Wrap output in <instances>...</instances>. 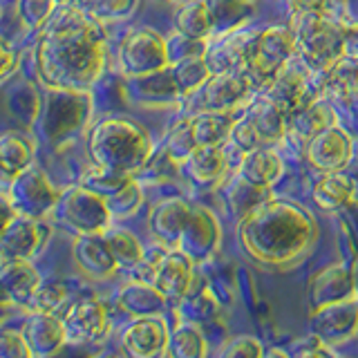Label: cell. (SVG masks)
I'll use <instances>...</instances> for the list:
<instances>
[{
	"mask_svg": "<svg viewBox=\"0 0 358 358\" xmlns=\"http://www.w3.org/2000/svg\"><path fill=\"white\" fill-rule=\"evenodd\" d=\"M130 177H134V175H123V173H117V171H110V168H106V166L94 164L92 168H87V171L81 175L78 184L90 188V190H94V193H99V195L108 197V195H112L115 190H119L123 184H126Z\"/></svg>",
	"mask_w": 358,
	"mask_h": 358,
	"instance_id": "74e56055",
	"label": "cell"
},
{
	"mask_svg": "<svg viewBox=\"0 0 358 358\" xmlns=\"http://www.w3.org/2000/svg\"><path fill=\"white\" fill-rule=\"evenodd\" d=\"M106 67V36L81 5L61 3L41 29L36 72L45 87L90 90Z\"/></svg>",
	"mask_w": 358,
	"mask_h": 358,
	"instance_id": "6da1fadb",
	"label": "cell"
},
{
	"mask_svg": "<svg viewBox=\"0 0 358 358\" xmlns=\"http://www.w3.org/2000/svg\"><path fill=\"white\" fill-rule=\"evenodd\" d=\"M227 166L229 162H227L224 145L213 143V145H195V148L184 157L182 171L193 179V182L201 186H210V184H217L224 177Z\"/></svg>",
	"mask_w": 358,
	"mask_h": 358,
	"instance_id": "7402d4cb",
	"label": "cell"
},
{
	"mask_svg": "<svg viewBox=\"0 0 358 358\" xmlns=\"http://www.w3.org/2000/svg\"><path fill=\"white\" fill-rule=\"evenodd\" d=\"M171 72L182 99L195 96L213 74L204 56H184V59H177L171 63Z\"/></svg>",
	"mask_w": 358,
	"mask_h": 358,
	"instance_id": "4dcf8cb0",
	"label": "cell"
},
{
	"mask_svg": "<svg viewBox=\"0 0 358 358\" xmlns=\"http://www.w3.org/2000/svg\"><path fill=\"white\" fill-rule=\"evenodd\" d=\"M296 52V31L289 27H268L253 34L246 52V70L260 81H268L285 65H289L291 54Z\"/></svg>",
	"mask_w": 358,
	"mask_h": 358,
	"instance_id": "9c48e42d",
	"label": "cell"
},
{
	"mask_svg": "<svg viewBox=\"0 0 358 358\" xmlns=\"http://www.w3.org/2000/svg\"><path fill=\"white\" fill-rule=\"evenodd\" d=\"M34 157H36V141L31 137L16 130L0 134V173L14 179L34 164Z\"/></svg>",
	"mask_w": 358,
	"mask_h": 358,
	"instance_id": "4316f807",
	"label": "cell"
},
{
	"mask_svg": "<svg viewBox=\"0 0 358 358\" xmlns=\"http://www.w3.org/2000/svg\"><path fill=\"white\" fill-rule=\"evenodd\" d=\"M18 215L14 204H11V199L7 195V190H0V235L5 233V229L11 224V220H14Z\"/></svg>",
	"mask_w": 358,
	"mask_h": 358,
	"instance_id": "bcb514c9",
	"label": "cell"
},
{
	"mask_svg": "<svg viewBox=\"0 0 358 358\" xmlns=\"http://www.w3.org/2000/svg\"><path fill=\"white\" fill-rule=\"evenodd\" d=\"M352 157H354V141L336 123L307 141V159L313 168H318L322 173L343 171L345 166H350Z\"/></svg>",
	"mask_w": 358,
	"mask_h": 358,
	"instance_id": "9a60e30c",
	"label": "cell"
},
{
	"mask_svg": "<svg viewBox=\"0 0 358 358\" xmlns=\"http://www.w3.org/2000/svg\"><path fill=\"white\" fill-rule=\"evenodd\" d=\"M190 215H193V206H190L186 199L168 197V199L157 201L150 208L148 229L152 233V238L164 244V249H175Z\"/></svg>",
	"mask_w": 358,
	"mask_h": 358,
	"instance_id": "ac0fdd59",
	"label": "cell"
},
{
	"mask_svg": "<svg viewBox=\"0 0 358 358\" xmlns=\"http://www.w3.org/2000/svg\"><path fill=\"white\" fill-rule=\"evenodd\" d=\"M108 208L112 213V217L123 220V217H132L143 204V188H141V179L130 177L126 184L119 190H115L112 195L106 197Z\"/></svg>",
	"mask_w": 358,
	"mask_h": 358,
	"instance_id": "8d00e7d4",
	"label": "cell"
},
{
	"mask_svg": "<svg viewBox=\"0 0 358 358\" xmlns=\"http://www.w3.org/2000/svg\"><path fill=\"white\" fill-rule=\"evenodd\" d=\"M52 238V229L45 220L16 215L0 235V264L9 260H34L43 253Z\"/></svg>",
	"mask_w": 358,
	"mask_h": 358,
	"instance_id": "30bf717a",
	"label": "cell"
},
{
	"mask_svg": "<svg viewBox=\"0 0 358 358\" xmlns=\"http://www.w3.org/2000/svg\"><path fill=\"white\" fill-rule=\"evenodd\" d=\"M7 195L18 215L48 220L59 201L61 190H56L43 168L31 164L27 171L18 173L7 188Z\"/></svg>",
	"mask_w": 358,
	"mask_h": 358,
	"instance_id": "ba28073f",
	"label": "cell"
},
{
	"mask_svg": "<svg viewBox=\"0 0 358 358\" xmlns=\"http://www.w3.org/2000/svg\"><path fill=\"white\" fill-rule=\"evenodd\" d=\"M251 117L257 137H260L262 143H273L278 139L285 137L287 132V112L280 108L278 103H273L271 99H262L257 101L255 106H251V110L246 112Z\"/></svg>",
	"mask_w": 358,
	"mask_h": 358,
	"instance_id": "f546056e",
	"label": "cell"
},
{
	"mask_svg": "<svg viewBox=\"0 0 358 358\" xmlns=\"http://www.w3.org/2000/svg\"><path fill=\"white\" fill-rule=\"evenodd\" d=\"M67 298H70V291L63 282H59V280H41L38 287L27 298L25 307L38 313H56L67 302Z\"/></svg>",
	"mask_w": 358,
	"mask_h": 358,
	"instance_id": "d590c367",
	"label": "cell"
},
{
	"mask_svg": "<svg viewBox=\"0 0 358 358\" xmlns=\"http://www.w3.org/2000/svg\"><path fill=\"white\" fill-rule=\"evenodd\" d=\"M190 141L193 145H213L229 139L233 119L231 112H199L197 117L188 119Z\"/></svg>",
	"mask_w": 358,
	"mask_h": 358,
	"instance_id": "f1b7e54d",
	"label": "cell"
},
{
	"mask_svg": "<svg viewBox=\"0 0 358 358\" xmlns=\"http://www.w3.org/2000/svg\"><path fill=\"white\" fill-rule=\"evenodd\" d=\"M117 305L121 311H126L132 318H143V316H162L166 311L168 298L157 289L148 280H132V282L123 285Z\"/></svg>",
	"mask_w": 358,
	"mask_h": 358,
	"instance_id": "44dd1931",
	"label": "cell"
},
{
	"mask_svg": "<svg viewBox=\"0 0 358 358\" xmlns=\"http://www.w3.org/2000/svg\"><path fill=\"white\" fill-rule=\"evenodd\" d=\"M313 320V334L322 343L338 345L356 336L358 331V300L354 296L331 302L311 311Z\"/></svg>",
	"mask_w": 358,
	"mask_h": 358,
	"instance_id": "5bb4252c",
	"label": "cell"
},
{
	"mask_svg": "<svg viewBox=\"0 0 358 358\" xmlns=\"http://www.w3.org/2000/svg\"><path fill=\"white\" fill-rule=\"evenodd\" d=\"M14 67H16V54L9 48L7 41L0 38V83L14 72Z\"/></svg>",
	"mask_w": 358,
	"mask_h": 358,
	"instance_id": "f6af8a7d",
	"label": "cell"
},
{
	"mask_svg": "<svg viewBox=\"0 0 358 358\" xmlns=\"http://www.w3.org/2000/svg\"><path fill=\"white\" fill-rule=\"evenodd\" d=\"M251 92V81L242 72H213L195 96L201 112H233L244 106Z\"/></svg>",
	"mask_w": 358,
	"mask_h": 358,
	"instance_id": "4fadbf2b",
	"label": "cell"
},
{
	"mask_svg": "<svg viewBox=\"0 0 358 358\" xmlns=\"http://www.w3.org/2000/svg\"><path fill=\"white\" fill-rule=\"evenodd\" d=\"M220 238H222V231H220V222L215 217V213L208 210L206 206H193V215H190L175 249H182L188 257H193V262L197 264L215 253Z\"/></svg>",
	"mask_w": 358,
	"mask_h": 358,
	"instance_id": "e0dca14e",
	"label": "cell"
},
{
	"mask_svg": "<svg viewBox=\"0 0 358 358\" xmlns=\"http://www.w3.org/2000/svg\"><path fill=\"white\" fill-rule=\"evenodd\" d=\"M168 341H171V331H168V324L162 316L132 318V322L121 334L123 352L137 358L166 354Z\"/></svg>",
	"mask_w": 358,
	"mask_h": 358,
	"instance_id": "2e32d148",
	"label": "cell"
},
{
	"mask_svg": "<svg viewBox=\"0 0 358 358\" xmlns=\"http://www.w3.org/2000/svg\"><path fill=\"white\" fill-rule=\"evenodd\" d=\"M155 152L150 132L130 117H103L87 134V155L92 164L123 175H137Z\"/></svg>",
	"mask_w": 358,
	"mask_h": 358,
	"instance_id": "3957f363",
	"label": "cell"
},
{
	"mask_svg": "<svg viewBox=\"0 0 358 358\" xmlns=\"http://www.w3.org/2000/svg\"><path fill=\"white\" fill-rule=\"evenodd\" d=\"M65 336L72 345H87L103 341L110 331L108 309L96 298H81L63 313Z\"/></svg>",
	"mask_w": 358,
	"mask_h": 358,
	"instance_id": "8fae6325",
	"label": "cell"
},
{
	"mask_svg": "<svg viewBox=\"0 0 358 358\" xmlns=\"http://www.w3.org/2000/svg\"><path fill=\"white\" fill-rule=\"evenodd\" d=\"M177 31L182 36L204 43L213 31V11L208 0H188L177 11Z\"/></svg>",
	"mask_w": 358,
	"mask_h": 358,
	"instance_id": "83f0119b",
	"label": "cell"
},
{
	"mask_svg": "<svg viewBox=\"0 0 358 358\" xmlns=\"http://www.w3.org/2000/svg\"><path fill=\"white\" fill-rule=\"evenodd\" d=\"M350 296H354V285L343 264H331L320 268L309 282V298L313 302V309L331 305V302L345 300Z\"/></svg>",
	"mask_w": 358,
	"mask_h": 358,
	"instance_id": "603a6c76",
	"label": "cell"
},
{
	"mask_svg": "<svg viewBox=\"0 0 358 358\" xmlns=\"http://www.w3.org/2000/svg\"><path fill=\"white\" fill-rule=\"evenodd\" d=\"M22 336H25L31 356H52L67 343L63 318L56 313H38L31 311V316L22 324Z\"/></svg>",
	"mask_w": 358,
	"mask_h": 358,
	"instance_id": "ffe728a7",
	"label": "cell"
},
{
	"mask_svg": "<svg viewBox=\"0 0 358 358\" xmlns=\"http://www.w3.org/2000/svg\"><path fill=\"white\" fill-rule=\"evenodd\" d=\"M166 354L179 358H197L206 354V338L201 334L195 320H182L173 329L171 341H168Z\"/></svg>",
	"mask_w": 358,
	"mask_h": 358,
	"instance_id": "836d02e7",
	"label": "cell"
},
{
	"mask_svg": "<svg viewBox=\"0 0 358 358\" xmlns=\"http://www.w3.org/2000/svg\"><path fill=\"white\" fill-rule=\"evenodd\" d=\"M106 238V244L110 253L115 255V260L119 264V268H128V271H134V266H137L141 260H143V244L139 242V238L134 233L126 231V229H108L103 233Z\"/></svg>",
	"mask_w": 358,
	"mask_h": 358,
	"instance_id": "d6a6232c",
	"label": "cell"
},
{
	"mask_svg": "<svg viewBox=\"0 0 358 358\" xmlns=\"http://www.w3.org/2000/svg\"><path fill=\"white\" fill-rule=\"evenodd\" d=\"M38 282L41 273L36 271L31 260H9L0 264V291H3L7 302L25 305Z\"/></svg>",
	"mask_w": 358,
	"mask_h": 358,
	"instance_id": "d4e9b609",
	"label": "cell"
},
{
	"mask_svg": "<svg viewBox=\"0 0 358 358\" xmlns=\"http://www.w3.org/2000/svg\"><path fill=\"white\" fill-rule=\"evenodd\" d=\"M0 14H3V9H0Z\"/></svg>",
	"mask_w": 358,
	"mask_h": 358,
	"instance_id": "f907efd6",
	"label": "cell"
},
{
	"mask_svg": "<svg viewBox=\"0 0 358 358\" xmlns=\"http://www.w3.org/2000/svg\"><path fill=\"white\" fill-rule=\"evenodd\" d=\"M92 115L90 90L45 87L34 112L36 137L50 145H63L81 132Z\"/></svg>",
	"mask_w": 358,
	"mask_h": 358,
	"instance_id": "277c9868",
	"label": "cell"
},
{
	"mask_svg": "<svg viewBox=\"0 0 358 358\" xmlns=\"http://www.w3.org/2000/svg\"><path fill=\"white\" fill-rule=\"evenodd\" d=\"M59 0H18L16 14L29 31H41L59 9Z\"/></svg>",
	"mask_w": 358,
	"mask_h": 358,
	"instance_id": "f35d334b",
	"label": "cell"
},
{
	"mask_svg": "<svg viewBox=\"0 0 358 358\" xmlns=\"http://www.w3.org/2000/svg\"><path fill=\"white\" fill-rule=\"evenodd\" d=\"M168 3H173V5H177V7H182L184 3H188V0H168Z\"/></svg>",
	"mask_w": 358,
	"mask_h": 358,
	"instance_id": "c3c4849f",
	"label": "cell"
},
{
	"mask_svg": "<svg viewBox=\"0 0 358 358\" xmlns=\"http://www.w3.org/2000/svg\"><path fill=\"white\" fill-rule=\"evenodd\" d=\"M238 175L255 186L271 190V186L278 184L280 177L285 175V164L275 150L262 148L260 145V148L242 155V162L238 166Z\"/></svg>",
	"mask_w": 358,
	"mask_h": 358,
	"instance_id": "cb8c5ba5",
	"label": "cell"
},
{
	"mask_svg": "<svg viewBox=\"0 0 358 358\" xmlns=\"http://www.w3.org/2000/svg\"><path fill=\"white\" fill-rule=\"evenodd\" d=\"M336 119L331 115V110L322 103H311V106H302L298 112L291 115V126H294V132L300 139H305V143L316 137L318 132H322L324 128L334 126Z\"/></svg>",
	"mask_w": 358,
	"mask_h": 358,
	"instance_id": "e575fe53",
	"label": "cell"
},
{
	"mask_svg": "<svg viewBox=\"0 0 358 358\" xmlns=\"http://www.w3.org/2000/svg\"><path fill=\"white\" fill-rule=\"evenodd\" d=\"M193 280H195V262L182 249H166L159 257H155L150 282L168 300H184L190 294Z\"/></svg>",
	"mask_w": 358,
	"mask_h": 358,
	"instance_id": "7c38bea8",
	"label": "cell"
},
{
	"mask_svg": "<svg viewBox=\"0 0 358 358\" xmlns=\"http://www.w3.org/2000/svg\"><path fill=\"white\" fill-rule=\"evenodd\" d=\"M356 193V184L352 177L338 173H324V177L313 188V201L324 210L343 208Z\"/></svg>",
	"mask_w": 358,
	"mask_h": 358,
	"instance_id": "1f68e13d",
	"label": "cell"
},
{
	"mask_svg": "<svg viewBox=\"0 0 358 358\" xmlns=\"http://www.w3.org/2000/svg\"><path fill=\"white\" fill-rule=\"evenodd\" d=\"M296 52L305 59L313 72H331L347 56L345 27L334 22L329 14L298 16Z\"/></svg>",
	"mask_w": 358,
	"mask_h": 358,
	"instance_id": "5b68a950",
	"label": "cell"
},
{
	"mask_svg": "<svg viewBox=\"0 0 358 358\" xmlns=\"http://www.w3.org/2000/svg\"><path fill=\"white\" fill-rule=\"evenodd\" d=\"M87 11L101 20H126L139 7V0H87Z\"/></svg>",
	"mask_w": 358,
	"mask_h": 358,
	"instance_id": "ab89813d",
	"label": "cell"
},
{
	"mask_svg": "<svg viewBox=\"0 0 358 358\" xmlns=\"http://www.w3.org/2000/svg\"><path fill=\"white\" fill-rule=\"evenodd\" d=\"M171 65L168 38L152 27H139L123 38L119 48V70L126 78L145 76Z\"/></svg>",
	"mask_w": 358,
	"mask_h": 358,
	"instance_id": "52a82bcc",
	"label": "cell"
},
{
	"mask_svg": "<svg viewBox=\"0 0 358 358\" xmlns=\"http://www.w3.org/2000/svg\"><path fill=\"white\" fill-rule=\"evenodd\" d=\"M222 356H249V358H257L262 356L264 350L260 341L255 338V336H235L233 341H229V345L224 347L220 352Z\"/></svg>",
	"mask_w": 358,
	"mask_h": 358,
	"instance_id": "7bdbcfd3",
	"label": "cell"
},
{
	"mask_svg": "<svg viewBox=\"0 0 358 358\" xmlns=\"http://www.w3.org/2000/svg\"><path fill=\"white\" fill-rule=\"evenodd\" d=\"M318 222L296 201L268 197L240 222V242L255 264L289 271L311 255L318 242Z\"/></svg>",
	"mask_w": 358,
	"mask_h": 358,
	"instance_id": "7a4b0ae2",
	"label": "cell"
},
{
	"mask_svg": "<svg viewBox=\"0 0 358 358\" xmlns=\"http://www.w3.org/2000/svg\"><path fill=\"white\" fill-rule=\"evenodd\" d=\"M72 257L78 271L90 280H110L119 271L115 255L110 253L103 233L99 235H74Z\"/></svg>",
	"mask_w": 358,
	"mask_h": 358,
	"instance_id": "d6986e66",
	"label": "cell"
},
{
	"mask_svg": "<svg viewBox=\"0 0 358 358\" xmlns=\"http://www.w3.org/2000/svg\"><path fill=\"white\" fill-rule=\"evenodd\" d=\"M52 217L74 235L106 233L112 220H115L108 208L106 197L81 184L61 190L59 201H56L52 210Z\"/></svg>",
	"mask_w": 358,
	"mask_h": 358,
	"instance_id": "8992f818",
	"label": "cell"
},
{
	"mask_svg": "<svg viewBox=\"0 0 358 358\" xmlns=\"http://www.w3.org/2000/svg\"><path fill=\"white\" fill-rule=\"evenodd\" d=\"M59 3H72V5H85L87 0H59Z\"/></svg>",
	"mask_w": 358,
	"mask_h": 358,
	"instance_id": "7dc6e473",
	"label": "cell"
},
{
	"mask_svg": "<svg viewBox=\"0 0 358 358\" xmlns=\"http://www.w3.org/2000/svg\"><path fill=\"white\" fill-rule=\"evenodd\" d=\"M227 141H231L242 155L260 148V143H262L260 137H257L255 126H253V121H251L249 115H244L238 121H233V128H231V134H229Z\"/></svg>",
	"mask_w": 358,
	"mask_h": 358,
	"instance_id": "60d3db41",
	"label": "cell"
},
{
	"mask_svg": "<svg viewBox=\"0 0 358 358\" xmlns=\"http://www.w3.org/2000/svg\"><path fill=\"white\" fill-rule=\"evenodd\" d=\"M305 94H307V78L302 72L294 70V67L285 65L275 76L268 78V90L266 99H271L289 115L298 112L305 106Z\"/></svg>",
	"mask_w": 358,
	"mask_h": 358,
	"instance_id": "484cf974",
	"label": "cell"
},
{
	"mask_svg": "<svg viewBox=\"0 0 358 358\" xmlns=\"http://www.w3.org/2000/svg\"><path fill=\"white\" fill-rule=\"evenodd\" d=\"M0 356H9V358H16V356H31L27 341L22 331L18 329H0Z\"/></svg>",
	"mask_w": 358,
	"mask_h": 358,
	"instance_id": "b9f144b4",
	"label": "cell"
},
{
	"mask_svg": "<svg viewBox=\"0 0 358 358\" xmlns=\"http://www.w3.org/2000/svg\"><path fill=\"white\" fill-rule=\"evenodd\" d=\"M291 14L298 16H313V14H327L329 0H287Z\"/></svg>",
	"mask_w": 358,
	"mask_h": 358,
	"instance_id": "ee69618b",
	"label": "cell"
},
{
	"mask_svg": "<svg viewBox=\"0 0 358 358\" xmlns=\"http://www.w3.org/2000/svg\"><path fill=\"white\" fill-rule=\"evenodd\" d=\"M0 305H9V302L5 300V296H3V291H0Z\"/></svg>",
	"mask_w": 358,
	"mask_h": 358,
	"instance_id": "681fc988",
	"label": "cell"
}]
</instances>
